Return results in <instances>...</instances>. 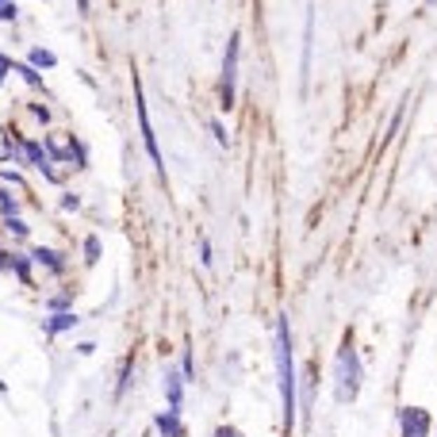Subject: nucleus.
Returning a JSON list of instances; mask_svg holds the SVG:
<instances>
[{
  "label": "nucleus",
  "instance_id": "f257e3e1",
  "mask_svg": "<svg viewBox=\"0 0 437 437\" xmlns=\"http://www.w3.org/2000/svg\"><path fill=\"white\" fill-rule=\"evenodd\" d=\"M277 372H280V403H284V433L296 430V410H299V391H296V357H291V326L288 314L277 319Z\"/></svg>",
  "mask_w": 437,
  "mask_h": 437
},
{
  "label": "nucleus",
  "instance_id": "f03ea898",
  "mask_svg": "<svg viewBox=\"0 0 437 437\" xmlns=\"http://www.w3.org/2000/svg\"><path fill=\"white\" fill-rule=\"evenodd\" d=\"M361 357H357V345H353V334L342 338V349H338V399L353 403L361 395Z\"/></svg>",
  "mask_w": 437,
  "mask_h": 437
},
{
  "label": "nucleus",
  "instance_id": "7ed1b4c3",
  "mask_svg": "<svg viewBox=\"0 0 437 437\" xmlns=\"http://www.w3.org/2000/svg\"><path fill=\"white\" fill-rule=\"evenodd\" d=\"M238 54H242V35L234 31L226 39V54H223V81H218V104L226 111L234 108V92H238Z\"/></svg>",
  "mask_w": 437,
  "mask_h": 437
},
{
  "label": "nucleus",
  "instance_id": "20e7f679",
  "mask_svg": "<svg viewBox=\"0 0 437 437\" xmlns=\"http://www.w3.org/2000/svg\"><path fill=\"white\" fill-rule=\"evenodd\" d=\"M134 116H139V131H142L146 153H150V161L158 165V173L165 176V161H161V150H158V134H153V127H150V111H146V96H142L139 73H134Z\"/></svg>",
  "mask_w": 437,
  "mask_h": 437
},
{
  "label": "nucleus",
  "instance_id": "39448f33",
  "mask_svg": "<svg viewBox=\"0 0 437 437\" xmlns=\"http://www.w3.org/2000/svg\"><path fill=\"white\" fill-rule=\"evenodd\" d=\"M433 433V418L422 407H403L399 410V437H430Z\"/></svg>",
  "mask_w": 437,
  "mask_h": 437
},
{
  "label": "nucleus",
  "instance_id": "423d86ee",
  "mask_svg": "<svg viewBox=\"0 0 437 437\" xmlns=\"http://www.w3.org/2000/svg\"><path fill=\"white\" fill-rule=\"evenodd\" d=\"M31 257H23V254H0V269L4 272H15V277H20V284H35V280H31Z\"/></svg>",
  "mask_w": 437,
  "mask_h": 437
},
{
  "label": "nucleus",
  "instance_id": "0eeeda50",
  "mask_svg": "<svg viewBox=\"0 0 437 437\" xmlns=\"http://www.w3.org/2000/svg\"><path fill=\"white\" fill-rule=\"evenodd\" d=\"M31 261H35V265H43V269H50L54 277H62V272H66V257H62L58 249L35 246V249H31Z\"/></svg>",
  "mask_w": 437,
  "mask_h": 437
},
{
  "label": "nucleus",
  "instance_id": "6e6552de",
  "mask_svg": "<svg viewBox=\"0 0 437 437\" xmlns=\"http://www.w3.org/2000/svg\"><path fill=\"white\" fill-rule=\"evenodd\" d=\"M158 433L161 437H184L181 410H161V415H158Z\"/></svg>",
  "mask_w": 437,
  "mask_h": 437
},
{
  "label": "nucleus",
  "instance_id": "1a4fd4ad",
  "mask_svg": "<svg viewBox=\"0 0 437 437\" xmlns=\"http://www.w3.org/2000/svg\"><path fill=\"white\" fill-rule=\"evenodd\" d=\"M165 395H169V410H181V395H184L181 372H165Z\"/></svg>",
  "mask_w": 437,
  "mask_h": 437
},
{
  "label": "nucleus",
  "instance_id": "9d476101",
  "mask_svg": "<svg viewBox=\"0 0 437 437\" xmlns=\"http://www.w3.org/2000/svg\"><path fill=\"white\" fill-rule=\"evenodd\" d=\"M73 326H77V314H73V311H54L50 314V319H46V334H66V330H73Z\"/></svg>",
  "mask_w": 437,
  "mask_h": 437
},
{
  "label": "nucleus",
  "instance_id": "9b49d317",
  "mask_svg": "<svg viewBox=\"0 0 437 437\" xmlns=\"http://www.w3.org/2000/svg\"><path fill=\"white\" fill-rule=\"evenodd\" d=\"M131 372H134V353H127L123 368H119V384H116V395H119V399H123L127 387H131Z\"/></svg>",
  "mask_w": 437,
  "mask_h": 437
},
{
  "label": "nucleus",
  "instance_id": "f8f14e48",
  "mask_svg": "<svg viewBox=\"0 0 437 437\" xmlns=\"http://www.w3.org/2000/svg\"><path fill=\"white\" fill-rule=\"evenodd\" d=\"M27 62H31V66H35V69H50V66H58V58H54V50H43V46H35Z\"/></svg>",
  "mask_w": 437,
  "mask_h": 437
},
{
  "label": "nucleus",
  "instance_id": "ddd939ff",
  "mask_svg": "<svg viewBox=\"0 0 437 437\" xmlns=\"http://www.w3.org/2000/svg\"><path fill=\"white\" fill-rule=\"evenodd\" d=\"M12 69H15V73H20V77H23V81H27V85H31V88H43V73H39L35 66H31V62H20V66H12Z\"/></svg>",
  "mask_w": 437,
  "mask_h": 437
},
{
  "label": "nucleus",
  "instance_id": "4468645a",
  "mask_svg": "<svg viewBox=\"0 0 437 437\" xmlns=\"http://www.w3.org/2000/svg\"><path fill=\"white\" fill-rule=\"evenodd\" d=\"M0 215H4V218H20V200H15L12 192H4V188H0Z\"/></svg>",
  "mask_w": 437,
  "mask_h": 437
},
{
  "label": "nucleus",
  "instance_id": "2eb2a0df",
  "mask_svg": "<svg viewBox=\"0 0 437 437\" xmlns=\"http://www.w3.org/2000/svg\"><path fill=\"white\" fill-rule=\"evenodd\" d=\"M85 261H88V265L100 261V238H92V234L85 238Z\"/></svg>",
  "mask_w": 437,
  "mask_h": 437
},
{
  "label": "nucleus",
  "instance_id": "dca6fc26",
  "mask_svg": "<svg viewBox=\"0 0 437 437\" xmlns=\"http://www.w3.org/2000/svg\"><path fill=\"white\" fill-rule=\"evenodd\" d=\"M4 226L15 234V238H27V223H23V218H4Z\"/></svg>",
  "mask_w": 437,
  "mask_h": 437
},
{
  "label": "nucleus",
  "instance_id": "f3484780",
  "mask_svg": "<svg viewBox=\"0 0 437 437\" xmlns=\"http://www.w3.org/2000/svg\"><path fill=\"white\" fill-rule=\"evenodd\" d=\"M181 376H184V380L196 376V364H192V353H188V349H184V357H181Z\"/></svg>",
  "mask_w": 437,
  "mask_h": 437
},
{
  "label": "nucleus",
  "instance_id": "a211bd4d",
  "mask_svg": "<svg viewBox=\"0 0 437 437\" xmlns=\"http://www.w3.org/2000/svg\"><path fill=\"white\" fill-rule=\"evenodd\" d=\"M211 134H215V142H218V146H226V142H230V139H226V127L218 123V119H211Z\"/></svg>",
  "mask_w": 437,
  "mask_h": 437
},
{
  "label": "nucleus",
  "instance_id": "6ab92c4d",
  "mask_svg": "<svg viewBox=\"0 0 437 437\" xmlns=\"http://www.w3.org/2000/svg\"><path fill=\"white\" fill-rule=\"evenodd\" d=\"M200 261L211 265V242H207V238H200Z\"/></svg>",
  "mask_w": 437,
  "mask_h": 437
},
{
  "label": "nucleus",
  "instance_id": "aec40b11",
  "mask_svg": "<svg viewBox=\"0 0 437 437\" xmlns=\"http://www.w3.org/2000/svg\"><path fill=\"white\" fill-rule=\"evenodd\" d=\"M15 12H20V8H15V0H8V4H0V20H15Z\"/></svg>",
  "mask_w": 437,
  "mask_h": 437
},
{
  "label": "nucleus",
  "instance_id": "412c9836",
  "mask_svg": "<svg viewBox=\"0 0 437 437\" xmlns=\"http://www.w3.org/2000/svg\"><path fill=\"white\" fill-rule=\"evenodd\" d=\"M50 307H54V311H66V307H69V291H62V296H54V299H50Z\"/></svg>",
  "mask_w": 437,
  "mask_h": 437
},
{
  "label": "nucleus",
  "instance_id": "4be33fe9",
  "mask_svg": "<svg viewBox=\"0 0 437 437\" xmlns=\"http://www.w3.org/2000/svg\"><path fill=\"white\" fill-rule=\"evenodd\" d=\"M215 437H242V430H234V426H218Z\"/></svg>",
  "mask_w": 437,
  "mask_h": 437
},
{
  "label": "nucleus",
  "instance_id": "5701e85b",
  "mask_svg": "<svg viewBox=\"0 0 437 437\" xmlns=\"http://www.w3.org/2000/svg\"><path fill=\"white\" fill-rule=\"evenodd\" d=\"M31 111H35L39 123H50V111H46V108H31Z\"/></svg>",
  "mask_w": 437,
  "mask_h": 437
},
{
  "label": "nucleus",
  "instance_id": "b1692460",
  "mask_svg": "<svg viewBox=\"0 0 437 437\" xmlns=\"http://www.w3.org/2000/svg\"><path fill=\"white\" fill-rule=\"evenodd\" d=\"M8 69H12V62H8V58H0V85H4V77H8Z\"/></svg>",
  "mask_w": 437,
  "mask_h": 437
},
{
  "label": "nucleus",
  "instance_id": "393cba45",
  "mask_svg": "<svg viewBox=\"0 0 437 437\" xmlns=\"http://www.w3.org/2000/svg\"><path fill=\"white\" fill-rule=\"evenodd\" d=\"M77 12H81V15H88V0H77Z\"/></svg>",
  "mask_w": 437,
  "mask_h": 437
},
{
  "label": "nucleus",
  "instance_id": "a878e982",
  "mask_svg": "<svg viewBox=\"0 0 437 437\" xmlns=\"http://www.w3.org/2000/svg\"><path fill=\"white\" fill-rule=\"evenodd\" d=\"M0 4H8V0H0Z\"/></svg>",
  "mask_w": 437,
  "mask_h": 437
},
{
  "label": "nucleus",
  "instance_id": "bb28decb",
  "mask_svg": "<svg viewBox=\"0 0 437 437\" xmlns=\"http://www.w3.org/2000/svg\"><path fill=\"white\" fill-rule=\"evenodd\" d=\"M426 4H433V0H426Z\"/></svg>",
  "mask_w": 437,
  "mask_h": 437
}]
</instances>
